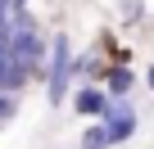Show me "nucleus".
Masks as SVG:
<instances>
[{"label": "nucleus", "instance_id": "0eeeda50", "mask_svg": "<svg viewBox=\"0 0 154 149\" xmlns=\"http://www.w3.org/2000/svg\"><path fill=\"white\" fill-rule=\"evenodd\" d=\"M18 113V104H14V91H0V122H9Z\"/></svg>", "mask_w": 154, "mask_h": 149}, {"label": "nucleus", "instance_id": "423d86ee", "mask_svg": "<svg viewBox=\"0 0 154 149\" xmlns=\"http://www.w3.org/2000/svg\"><path fill=\"white\" fill-rule=\"evenodd\" d=\"M136 86V72L131 68H109V95H127Z\"/></svg>", "mask_w": 154, "mask_h": 149}, {"label": "nucleus", "instance_id": "9d476101", "mask_svg": "<svg viewBox=\"0 0 154 149\" xmlns=\"http://www.w3.org/2000/svg\"><path fill=\"white\" fill-rule=\"evenodd\" d=\"M9 5H14V0H0V9H9Z\"/></svg>", "mask_w": 154, "mask_h": 149}, {"label": "nucleus", "instance_id": "f03ea898", "mask_svg": "<svg viewBox=\"0 0 154 149\" xmlns=\"http://www.w3.org/2000/svg\"><path fill=\"white\" fill-rule=\"evenodd\" d=\"M100 122L109 127V140H113V145H122V140H131V136H136V122H140V118H136V109L127 104V95H118V100H109V109L100 113Z\"/></svg>", "mask_w": 154, "mask_h": 149}, {"label": "nucleus", "instance_id": "f257e3e1", "mask_svg": "<svg viewBox=\"0 0 154 149\" xmlns=\"http://www.w3.org/2000/svg\"><path fill=\"white\" fill-rule=\"evenodd\" d=\"M72 72H77V59H72L68 36L59 32V36L50 41V68H45V91H50V104H63V100H68V82H72Z\"/></svg>", "mask_w": 154, "mask_h": 149}, {"label": "nucleus", "instance_id": "1a4fd4ad", "mask_svg": "<svg viewBox=\"0 0 154 149\" xmlns=\"http://www.w3.org/2000/svg\"><path fill=\"white\" fill-rule=\"evenodd\" d=\"M145 82H149V91H154V68H149V72H145Z\"/></svg>", "mask_w": 154, "mask_h": 149}, {"label": "nucleus", "instance_id": "6e6552de", "mask_svg": "<svg viewBox=\"0 0 154 149\" xmlns=\"http://www.w3.org/2000/svg\"><path fill=\"white\" fill-rule=\"evenodd\" d=\"M118 14H122V23H136V18H140V0H122Z\"/></svg>", "mask_w": 154, "mask_h": 149}, {"label": "nucleus", "instance_id": "7ed1b4c3", "mask_svg": "<svg viewBox=\"0 0 154 149\" xmlns=\"http://www.w3.org/2000/svg\"><path fill=\"white\" fill-rule=\"evenodd\" d=\"M72 109L82 113V118H100V113L109 109V95H104L100 86H77V91H72Z\"/></svg>", "mask_w": 154, "mask_h": 149}, {"label": "nucleus", "instance_id": "39448f33", "mask_svg": "<svg viewBox=\"0 0 154 149\" xmlns=\"http://www.w3.org/2000/svg\"><path fill=\"white\" fill-rule=\"evenodd\" d=\"M113 140H109V127L104 122H91L86 131H82V140H77V149H109Z\"/></svg>", "mask_w": 154, "mask_h": 149}, {"label": "nucleus", "instance_id": "20e7f679", "mask_svg": "<svg viewBox=\"0 0 154 149\" xmlns=\"http://www.w3.org/2000/svg\"><path fill=\"white\" fill-rule=\"evenodd\" d=\"M27 77H32V72H27L14 54H0V91H18Z\"/></svg>", "mask_w": 154, "mask_h": 149}]
</instances>
